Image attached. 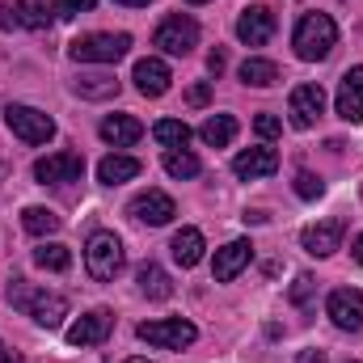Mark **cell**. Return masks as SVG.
I'll use <instances>...</instances> for the list:
<instances>
[{
	"mask_svg": "<svg viewBox=\"0 0 363 363\" xmlns=\"http://www.w3.org/2000/svg\"><path fill=\"white\" fill-rule=\"evenodd\" d=\"M207 68H211V72L220 77V72L228 68V55H224V51H211V55H207Z\"/></svg>",
	"mask_w": 363,
	"mask_h": 363,
	"instance_id": "obj_36",
	"label": "cell"
},
{
	"mask_svg": "<svg viewBox=\"0 0 363 363\" xmlns=\"http://www.w3.org/2000/svg\"><path fill=\"white\" fill-rule=\"evenodd\" d=\"M152 135H157V144H165V148H186V144H190V127H186L182 118H161V123L152 127Z\"/></svg>",
	"mask_w": 363,
	"mask_h": 363,
	"instance_id": "obj_29",
	"label": "cell"
},
{
	"mask_svg": "<svg viewBox=\"0 0 363 363\" xmlns=\"http://www.w3.org/2000/svg\"><path fill=\"white\" fill-rule=\"evenodd\" d=\"M110 325H114L110 308H89V313L68 330V342H72V347H97V342H106Z\"/></svg>",
	"mask_w": 363,
	"mask_h": 363,
	"instance_id": "obj_16",
	"label": "cell"
},
{
	"mask_svg": "<svg viewBox=\"0 0 363 363\" xmlns=\"http://www.w3.org/2000/svg\"><path fill=\"white\" fill-rule=\"evenodd\" d=\"M135 334H140V342L161 347V351H186V347H194V338H199V330H194L190 321H182V317H169V321H144Z\"/></svg>",
	"mask_w": 363,
	"mask_h": 363,
	"instance_id": "obj_5",
	"label": "cell"
},
{
	"mask_svg": "<svg viewBox=\"0 0 363 363\" xmlns=\"http://www.w3.org/2000/svg\"><path fill=\"white\" fill-rule=\"evenodd\" d=\"M274 34V13L267 4H250L241 17H237V38L245 47H267Z\"/></svg>",
	"mask_w": 363,
	"mask_h": 363,
	"instance_id": "obj_11",
	"label": "cell"
},
{
	"mask_svg": "<svg viewBox=\"0 0 363 363\" xmlns=\"http://www.w3.org/2000/svg\"><path fill=\"white\" fill-rule=\"evenodd\" d=\"M254 131H258L262 140H274V135L283 131V123H279L274 114H258V118H254Z\"/></svg>",
	"mask_w": 363,
	"mask_h": 363,
	"instance_id": "obj_34",
	"label": "cell"
},
{
	"mask_svg": "<svg viewBox=\"0 0 363 363\" xmlns=\"http://www.w3.org/2000/svg\"><path fill=\"white\" fill-rule=\"evenodd\" d=\"M152 43L165 51V55H190L194 47H199V21L194 17H186V13H174V17H165L161 26H157V34H152Z\"/></svg>",
	"mask_w": 363,
	"mask_h": 363,
	"instance_id": "obj_6",
	"label": "cell"
},
{
	"mask_svg": "<svg viewBox=\"0 0 363 363\" xmlns=\"http://www.w3.org/2000/svg\"><path fill=\"white\" fill-rule=\"evenodd\" d=\"M60 216L51 211V207H26L21 211V228L26 233H34V237H47V233H60Z\"/></svg>",
	"mask_w": 363,
	"mask_h": 363,
	"instance_id": "obj_27",
	"label": "cell"
},
{
	"mask_svg": "<svg viewBox=\"0 0 363 363\" xmlns=\"http://www.w3.org/2000/svg\"><path fill=\"white\" fill-rule=\"evenodd\" d=\"M140 161L135 157H127V152H110L101 165H97V182H106V186H118V182H131L140 178Z\"/></svg>",
	"mask_w": 363,
	"mask_h": 363,
	"instance_id": "obj_20",
	"label": "cell"
},
{
	"mask_svg": "<svg viewBox=\"0 0 363 363\" xmlns=\"http://www.w3.org/2000/svg\"><path fill=\"white\" fill-rule=\"evenodd\" d=\"M127 363H152V359H144V355H135V359H127Z\"/></svg>",
	"mask_w": 363,
	"mask_h": 363,
	"instance_id": "obj_42",
	"label": "cell"
},
{
	"mask_svg": "<svg viewBox=\"0 0 363 363\" xmlns=\"http://www.w3.org/2000/svg\"><path fill=\"white\" fill-rule=\"evenodd\" d=\"M199 169H203V165H199L194 152H186V148H169V152H165V174H169V178H199Z\"/></svg>",
	"mask_w": 363,
	"mask_h": 363,
	"instance_id": "obj_30",
	"label": "cell"
},
{
	"mask_svg": "<svg viewBox=\"0 0 363 363\" xmlns=\"http://www.w3.org/2000/svg\"><path fill=\"white\" fill-rule=\"evenodd\" d=\"M237 77H241V85H254V89H271L274 81H279V68H274L271 60H258V55H250V60L237 68Z\"/></svg>",
	"mask_w": 363,
	"mask_h": 363,
	"instance_id": "obj_24",
	"label": "cell"
},
{
	"mask_svg": "<svg viewBox=\"0 0 363 363\" xmlns=\"http://www.w3.org/2000/svg\"><path fill=\"white\" fill-rule=\"evenodd\" d=\"M287 110H291V123H296L300 131H308V127L317 123V114L325 110V89H321V85H296Z\"/></svg>",
	"mask_w": 363,
	"mask_h": 363,
	"instance_id": "obj_12",
	"label": "cell"
},
{
	"mask_svg": "<svg viewBox=\"0 0 363 363\" xmlns=\"http://www.w3.org/2000/svg\"><path fill=\"white\" fill-rule=\"evenodd\" d=\"M351 258H355V262H359V267H363V233H359V237H355V245H351Z\"/></svg>",
	"mask_w": 363,
	"mask_h": 363,
	"instance_id": "obj_39",
	"label": "cell"
},
{
	"mask_svg": "<svg viewBox=\"0 0 363 363\" xmlns=\"http://www.w3.org/2000/svg\"><path fill=\"white\" fill-rule=\"evenodd\" d=\"M186 4H207V0H186Z\"/></svg>",
	"mask_w": 363,
	"mask_h": 363,
	"instance_id": "obj_43",
	"label": "cell"
},
{
	"mask_svg": "<svg viewBox=\"0 0 363 363\" xmlns=\"http://www.w3.org/2000/svg\"><path fill=\"white\" fill-rule=\"evenodd\" d=\"M77 93L89 97V101H106V97H118V81H114L110 72H81Z\"/></svg>",
	"mask_w": 363,
	"mask_h": 363,
	"instance_id": "obj_26",
	"label": "cell"
},
{
	"mask_svg": "<svg viewBox=\"0 0 363 363\" xmlns=\"http://www.w3.org/2000/svg\"><path fill=\"white\" fill-rule=\"evenodd\" d=\"M250 262H254V245H250V241H228L224 250H216L211 274H216V283H233Z\"/></svg>",
	"mask_w": 363,
	"mask_h": 363,
	"instance_id": "obj_13",
	"label": "cell"
},
{
	"mask_svg": "<svg viewBox=\"0 0 363 363\" xmlns=\"http://www.w3.org/2000/svg\"><path fill=\"white\" fill-rule=\"evenodd\" d=\"M131 51V34H81L68 43V55L77 64H118Z\"/></svg>",
	"mask_w": 363,
	"mask_h": 363,
	"instance_id": "obj_3",
	"label": "cell"
},
{
	"mask_svg": "<svg viewBox=\"0 0 363 363\" xmlns=\"http://www.w3.org/2000/svg\"><path fill=\"white\" fill-rule=\"evenodd\" d=\"M0 30H17V13H13V4H0Z\"/></svg>",
	"mask_w": 363,
	"mask_h": 363,
	"instance_id": "obj_37",
	"label": "cell"
},
{
	"mask_svg": "<svg viewBox=\"0 0 363 363\" xmlns=\"http://www.w3.org/2000/svg\"><path fill=\"white\" fill-rule=\"evenodd\" d=\"M334 43H338V26H334V17H330V13H304V17L296 21L291 47H296V55H300V60L317 64V60H325V55L334 51Z\"/></svg>",
	"mask_w": 363,
	"mask_h": 363,
	"instance_id": "obj_2",
	"label": "cell"
},
{
	"mask_svg": "<svg viewBox=\"0 0 363 363\" xmlns=\"http://www.w3.org/2000/svg\"><path fill=\"white\" fill-rule=\"evenodd\" d=\"M118 4H127V9H144L148 0H118Z\"/></svg>",
	"mask_w": 363,
	"mask_h": 363,
	"instance_id": "obj_40",
	"label": "cell"
},
{
	"mask_svg": "<svg viewBox=\"0 0 363 363\" xmlns=\"http://www.w3.org/2000/svg\"><path fill=\"white\" fill-rule=\"evenodd\" d=\"M186 101H190V106H207V101H211V85H207V81L190 85V93H186Z\"/></svg>",
	"mask_w": 363,
	"mask_h": 363,
	"instance_id": "obj_35",
	"label": "cell"
},
{
	"mask_svg": "<svg viewBox=\"0 0 363 363\" xmlns=\"http://www.w3.org/2000/svg\"><path fill=\"white\" fill-rule=\"evenodd\" d=\"M13 13H17V26L21 30H47L55 9L47 0H13Z\"/></svg>",
	"mask_w": 363,
	"mask_h": 363,
	"instance_id": "obj_23",
	"label": "cell"
},
{
	"mask_svg": "<svg viewBox=\"0 0 363 363\" xmlns=\"http://www.w3.org/2000/svg\"><path fill=\"white\" fill-rule=\"evenodd\" d=\"M123 262H127V254H123V241L114 233H93L85 241V267L97 283H114Z\"/></svg>",
	"mask_w": 363,
	"mask_h": 363,
	"instance_id": "obj_4",
	"label": "cell"
},
{
	"mask_svg": "<svg viewBox=\"0 0 363 363\" xmlns=\"http://www.w3.org/2000/svg\"><path fill=\"white\" fill-rule=\"evenodd\" d=\"M169 250H174V262L190 271V267L203 262V250H207V245H203V233H199V228H182V233H174V245H169Z\"/></svg>",
	"mask_w": 363,
	"mask_h": 363,
	"instance_id": "obj_22",
	"label": "cell"
},
{
	"mask_svg": "<svg viewBox=\"0 0 363 363\" xmlns=\"http://www.w3.org/2000/svg\"><path fill=\"white\" fill-rule=\"evenodd\" d=\"M342 233H347L342 220H317V224H308V228L300 233V245H304L313 258H330L334 250H342Z\"/></svg>",
	"mask_w": 363,
	"mask_h": 363,
	"instance_id": "obj_10",
	"label": "cell"
},
{
	"mask_svg": "<svg viewBox=\"0 0 363 363\" xmlns=\"http://www.w3.org/2000/svg\"><path fill=\"white\" fill-rule=\"evenodd\" d=\"M9 304L21 308V313H30L43 330H60L64 317H68V300L60 291H34L26 279H13L9 283Z\"/></svg>",
	"mask_w": 363,
	"mask_h": 363,
	"instance_id": "obj_1",
	"label": "cell"
},
{
	"mask_svg": "<svg viewBox=\"0 0 363 363\" xmlns=\"http://www.w3.org/2000/svg\"><path fill=\"white\" fill-rule=\"evenodd\" d=\"M131 216H135L140 224L161 228V224H169V220L178 216V203H174L165 190H144V194H135V199H131Z\"/></svg>",
	"mask_w": 363,
	"mask_h": 363,
	"instance_id": "obj_9",
	"label": "cell"
},
{
	"mask_svg": "<svg viewBox=\"0 0 363 363\" xmlns=\"http://www.w3.org/2000/svg\"><path fill=\"white\" fill-rule=\"evenodd\" d=\"M97 135H101L106 144H114V148H131V144L144 135V123L131 118V114H106L101 127H97Z\"/></svg>",
	"mask_w": 363,
	"mask_h": 363,
	"instance_id": "obj_19",
	"label": "cell"
},
{
	"mask_svg": "<svg viewBox=\"0 0 363 363\" xmlns=\"http://www.w3.org/2000/svg\"><path fill=\"white\" fill-rule=\"evenodd\" d=\"M135 283H140V296H148V300H169L174 296V279L161 271L157 262H144L135 271Z\"/></svg>",
	"mask_w": 363,
	"mask_h": 363,
	"instance_id": "obj_21",
	"label": "cell"
},
{
	"mask_svg": "<svg viewBox=\"0 0 363 363\" xmlns=\"http://www.w3.org/2000/svg\"><path fill=\"white\" fill-rule=\"evenodd\" d=\"M325 313H330V321L338 325V330H363V291L359 287H338V291H330V300H325Z\"/></svg>",
	"mask_w": 363,
	"mask_h": 363,
	"instance_id": "obj_8",
	"label": "cell"
},
{
	"mask_svg": "<svg viewBox=\"0 0 363 363\" xmlns=\"http://www.w3.org/2000/svg\"><path fill=\"white\" fill-rule=\"evenodd\" d=\"M334 110H338L342 123H363V64L342 77L338 97H334Z\"/></svg>",
	"mask_w": 363,
	"mask_h": 363,
	"instance_id": "obj_14",
	"label": "cell"
},
{
	"mask_svg": "<svg viewBox=\"0 0 363 363\" xmlns=\"http://www.w3.org/2000/svg\"><path fill=\"white\" fill-rule=\"evenodd\" d=\"M34 267H43V271H68L72 267V250L68 245H60V241H51V245H38L34 250Z\"/></svg>",
	"mask_w": 363,
	"mask_h": 363,
	"instance_id": "obj_28",
	"label": "cell"
},
{
	"mask_svg": "<svg viewBox=\"0 0 363 363\" xmlns=\"http://www.w3.org/2000/svg\"><path fill=\"white\" fill-rule=\"evenodd\" d=\"M351 363H359V359H351Z\"/></svg>",
	"mask_w": 363,
	"mask_h": 363,
	"instance_id": "obj_44",
	"label": "cell"
},
{
	"mask_svg": "<svg viewBox=\"0 0 363 363\" xmlns=\"http://www.w3.org/2000/svg\"><path fill=\"white\" fill-rule=\"evenodd\" d=\"M274 169H279V152H274V148H245V152H237V161H233V174L245 178V182L271 178Z\"/></svg>",
	"mask_w": 363,
	"mask_h": 363,
	"instance_id": "obj_18",
	"label": "cell"
},
{
	"mask_svg": "<svg viewBox=\"0 0 363 363\" xmlns=\"http://www.w3.org/2000/svg\"><path fill=\"white\" fill-rule=\"evenodd\" d=\"M300 363H325V351H300Z\"/></svg>",
	"mask_w": 363,
	"mask_h": 363,
	"instance_id": "obj_38",
	"label": "cell"
},
{
	"mask_svg": "<svg viewBox=\"0 0 363 363\" xmlns=\"http://www.w3.org/2000/svg\"><path fill=\"white\" fill-rule=\"evenodd\" d=\"M85 174V157L81 152H55V157H43L38 165H34V178L43 182H77Z\"/></svg>",
	"mask_w": 363,
	"mask_h": 363,
	"instance_id": "obj_15",
	"label": "cell"
},
{
	"mask_svg": "<svg viewBox=\"0 0 363 363\" xmlns=\"http://www.w3.org/2000/svg\"><path fill=\"white\" fill-rule=\"evenodd\" d=\"M296 194H300V199H321V194H325V186H321L317 174L300 169V174H296Z\"/></svg>",
	"mask_w": 363,
	"mask_h": 363,
	"instance_id": "obj_31",
	"label": "cell"
},
{
	"mask_svg": "<svg viewBox=\"0 0 363 363\" xmlns=\"http://www.w3.org/2000/svg\"><path fill=\"white\" fill-rule=\"evenodd\" d=\"M131 81H135V89L144 93V97H161V93H169V64L165 60H140L135 64V72H131Z\"/></svg>",
	"mask_w": 363,
	"mask_h": 363,
	"instance_id": "obj_17",
	"label": "cell"
},
{
	"mask_svg": "<svg viewBox=\"0 0 363 363\" xmlns=\"http://www.w3.org/2000/svg\"><path fill=\"white\" fill-rule=\"evenodd\" d=\"M93 4L97 0H55L51 9H55V17H77V13H93Z\"/></svg>",
	"mask_w": 363,
	"mask_h": 363,
	"instance_id": "obj_33",
	"label": "cell"
},
{
	"mask_svg": "<svg viewBox=\"0 0 363 363\" xmlns=\"http://www.w3.org/2000/svg\"><path fill=\"white\" fill-rule=\"evenodd\" d=\"M4 123H9V131H13L17 140H26V144H47V140L55 135V118L43 114V110H34V106H9V110H4Z\"/></svg>",
	"mask_w": 363,
	"mask_h": 363,
	"instance_id": "obj_7",
	"label": "cell"
},
{
	"mask_svg": "<svg viewBox=\"0 0 363 363\" xmlns=\"http://www.w3.org/2000/svg\"><path fill=\"white\" fill-rule=\"evenodd\" d=\"M313 291H317V279H313V274H300V279L291 283V304H308Z\"/></svg>",
	"mask_w": 363,
	"mask_h": 363,
	"instance_id": "obj_32",
	"label": "cell"
},
{
	"mask_svg": "<svg viewBox=\"0 0 363 363\" xmlns=\"http://www.w3.org/2000/svg\"><path fill=\"white\" fill-rule=\"evenodd\" d=\"M9 355H13V351H9V347H4V342H0V363L9 359Z\"/></svg>",
	"mask_w": 363,
	"mask_h": 363,
	"instance_id": "obj_41",
	"label": "cell"
},
{
	"mask_svg": "<svg viewBox=\"0 0 363 363\" xmlns=\"http://www.w3.org/2000/svg\"><path fill=\"white\" fill-rule=\"evenodd\" d=\"M199 135H203V144H211V148H228L233 135H237V118H233V114H211V118L199 127Z\"/></svg>",
	"mask_w": 363,
	"mask_h": 363,
	"instance_id": "obj_25",
	"label": "cell"
}]
</instances>
